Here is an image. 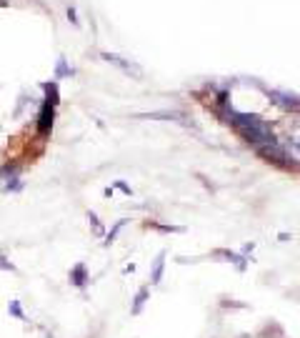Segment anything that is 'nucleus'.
I'll return each mask as SVG.
<instances>
[{
    "label": "nucleus",
    "mask_w": 300,
    "mask_h": 338,
    "mask_svg": "<svg viewBox=\"0 0 300 338\" xmlns=\"http://www.w3.org/2000/svg\"><path fill=\"white\" fill-rule=\"evenodd\" d=\"M55 95L53 98H48L43 103V110H40V115H38V130L40 133H48V130L53 128V115H55Z\"/></svg>",
    "instance_id": "obj_1"
},
{
    "label": "nucleus",
    "mask_w": 300,
    "mask_h": 338,
    "mask_svg": "<svg viewBox=\"0 0 300 338\" xmlns=\"http://www.w3.org/2000/svg\"><path fill=\"white\" fill-rule=\"evenodd\" d=\"M163 266H165V253L158 256L155 266H153V276H150V281H153V283H160V278H163Z\"/></svg>",
    "instance_id": "obj_4"
},
{
    "label": "nucleus",
    "mask_w": 300,
    "mask_h": 338,
    "mask_svg": "<svg viewBox=\"0 0 300 338\" xmlns=\"http://www.w3.org/2000/svg\"><path fill=\"white\" fill-rule=\"evenodd\" d=\"M70 281L78 286V288H83L85 286V281H88V273H85V266L80 263V266H75L73 271H70Z\"/></svg>",
    "instance_id": "obj_2"
},
{
    "label": "nucleus",
    "mask_w": 300,
    "mask_h": 338,
    "mask_svg": "<svg viewBox=\"0 0 300 338\" xmlns=\"http://www.w3.org/2000/svg\"><path fill=\"white\" fill-rule=\"evenodd\" d=\"M10 313H13L15 318L25 321V313H23V308H20V303H18V301H10Z\"/></svg>",
    "instance_id": "obj_5"
},
{
    "label": "nucleus",
    "mask_w": 300,
    "mask_h": 338,
    "mask_svg": "<svg viewBox=\"0 0 300 338\" xmlns=\"http://www.w3.org/2000/svg\"><path fill=\"white\" fill-rule=\"evenodd\" d=\"M145 301H148V288H140L138 296H135V303H133V308H130V313L138 316V313L143 311V303H145Z\"/></svg>",
    "instance_id": "obj_3"
},
{
    "label": "nucleus",
    "mask_w": 300,
    "mask_h": 338,
    "mask_svg": "<svg viewBox=\"0 0 300 338\" xmlns=\"http://www.w3.org/2000/svg\"><path fill=\"white\" fill-rule=\"evenodd\" d=\"M0 268H3V271H13V266H10V263H8L3 256H0Z\"/></svg>",
    "instance_id": "obj_7"
},
{
    "label": "nucleus",
    "mask_w": 300,
    "mask_h": 338,
    "mask_svg": "<svg viewBox=\"0 0 300 338\" xmlns=\"http://www.w3.org/2000/svg\"><path fill=\"white\" fill-rule=\"evenodd\" d=\"M118 188H120V190H123V193H125V196H130V188H128L125 183H118Z\"/></svg>",
    "instance_id": "obj_8"
},
{
    "label": "nucleus",
    "mask_w": 300,
    "mask_h": 338,
    "mask_svg": "<svg viewBox=\"0 0 300 338\" xmlns=\"http://www.w3.org/2000/svg\"><path fill=\"white\" fill-rule=\"evenodd\" d=\"M125 226V220H118V223H115V228L108 233V241H105V243H113L115 238H118V233H120V228H123Z\"/></svg>",
    "instance_id": "obj_6"
}]
</instances>
